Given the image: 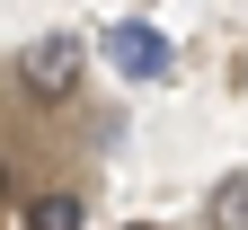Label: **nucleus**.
I'll return each mask as SVG.
<instances>
[{"label":"nucleus","instance_id":"6","mask_svg":"<svg viewBox=\"0 0 248 230\" xmlns=\"http://www.w3.org/2000/svg\"><path fill=\"white\" fill-rule=\"evenodd\" d=\"M124 230H160V221H124Z\"/></svg>","mask_w":248,"mask_h":230},{"label":"nucleus","instance_id":"5","mask_svg":"<svg viewBox=\"0 0 248 230\" xmlns=\"http://www.w3.org/2000/svg\"><path fill=\"white\" fill-rule=\"evenodd\" d=\"M9 186H18V169H9V151H0V204H9Z\"/></svg>","mask_w":248,"mask_h":230},{"label":"nucleus","instance_id":"4","mask_svg":"<svg viewBox=\"0 0 248 230\" xmlns=\"http://www.w3.org/2000/svg\"><path fill=\"white\" fill-rule=\"evenodd\" d=\"M204 230H248V169H231L204 195Z\"/></svg>","mask_w":248,"mask_h":230},{"label":"nucleus","instance_id":"3","mask_svg":"<svg viewBox=\"0 0 248 230\" xmlns=\"http://www.w3.org/2000/svg\"><path fill=\"white\" fill-rule=\"evenodd\" d=\"M18 230H89V195H80V186H45V195H27Z\"/></svg>","mask_w":248,"mask_h":230},{"label":"nucleus","instance_id":"2","mask_svg":"<svg viewBox=\"0 0 248 230\" xmlns=\"http://www.w3.org/2000/svg\"><path fill=\"white\" fill-rule=\"evenodd\" d=\"M107 62H115L124 80H169V71H177V53H169V36H160L151 18H115V27H107Z\"/></svg>","mask_w":248,"mask_h":230},{"label":"nucleus","instance_id":"1","mask_svg":"<svg viewBox=\"0 0 248 230\" xmlns=\"http://www.w3.org/2000/svg\"><path fill=\"white\" fill-rule=\"evenodd\" d=\"M9 80H18V97L27 107H71L80 97V80H89V45L71 36V27H45V36H27L18 45V62H9Z\"/></svg>","mask_w":248,"mask_h":230}]
</instances>
